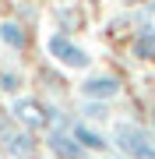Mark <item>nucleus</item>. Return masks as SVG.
Listing matches in <instances>:
<instances>
[{"instance_id":"nucleus-1","label":"nucleus","mask_w":155,"mask_h":159,"mask_svg":"<svg viewBox=\"0 0 155 159\" xmlns=\"http://www.w3.org/2000/svg\"><path fill=\"white\" fill-rule=\"evenodd\" d=\"M109 138L127 159H155V138L144 127H138L134 120H116Z\"/></svg>"},{"instance_id":"nucleus-2","label":"nucleus","mask_w":155,"mask_h":159,"mask_svg":"<svg viewBox=\"0 0 155 159\" xmlns=\"http://www.w3.org/2000/svg\"><path fill=\"white\" fill-rule=\"evenodd\" d=\"M46 53H50V57L57 60V64L71 67V71H85L88 64H92L88 50H85V46H78V43L67 35V32H53L50 39H46Z\"/></svg>"},{"instance_id":"nucleus-3","label":"nucleus","mask_w":155,"mask_h":159,"mask_svg":"<svg viewBox=\"0 0 155 159\" xmlns=\"http://www.w3.org/2000/svg\"><path fill=\"white\" fill-rule=\"evenodd\" d=\"M11 113L18 117V124H21L25 131H39V127H46L50 124V113L53 110H46L39 99H32V96H18L14 99V106H11Z\"/></svg>"},{"instance_id":"nucleus-4","label":"nucleus","mask_w":155,"mask_h":159,"mask_svg":"<svg viewBox=\"0 0 155 159\" xmlns=\"http://www.w3.org/2000/svg\"><path fill=\"white\" fill-rule=\"evenodd\" d=\"M46 145H50V152L57 156V159H85L88 156V148H81V142L71 134L67 127H53Z\"/></svg>"},{"instance_id":"nucleus-5","label":"nucleus","mask_w":155,"mask_h":159,"mask_svg":"<svg viewBox=\"0 0 155 159\" xmlns=\"http://www.w3.org/2000/svg\"><path fill=\"white\" fill-rule=\"evenodd\" d=\"M81 96L85 99H95V102H109L113 96H120V81L113 74H88L81 81Z\"/></svg>"},{"instance_id":"nucleus-6","label":"nucleus","mask_w":155,"mask_h":159,"mask_svg":"<svg viewBox=\"0 0 155 159\" xmlns=\"http://www.w3.org/2000/svg\"><path fill=\"white\" fill-rule=\"evenodd\" d=\"M32 148H35V138H32V131H11V134H4V152L11 156V159H28L32 156Z\"/></svg>"},{"instance_id":"nucleus-7","label":"nucleus","mask_w":155,"mask_h":159,"mask_svg":"<svg viewBox=\"0 0 155 159\" xmlns=\"http://www.w3.org/2000/svg\"><path fill=\"white\" fill-rule=\"evenodd\" d=\"M131 50H134V57H138V60H155V25H152V21L138 25Z\"/></svg>"},{"instance_id":"nucleus-8","label":"nucleus","mask_w":155,"mask_h":159,"mask_svg":"<svg viewBox=\"0 0 155 159\" xmlns=\"http://www.w3.org/2000/svg\"><path fill=\"white\" fill-rule=\"evenodd\" d=\"M71 134H74L78 142H81V148H88V152H102V148L109 145L95 127H88V120H78V124H71Z\"/></svg>"},{"instance_id":"nucleus-9","label":"nucleus","mask_w":155,"mask_h":159,"mask_svg":"<svg viewBox=\"0 0 155 159\" xmlns=\"http://www.w3.org/2000/svg\"><path fill=\"white\" fill-rule=\"evenodd\" d=\"M0 39L11 46V50H25L28 46V29L21 21H0Z\"/></svg>"},{"instance_id":"nucleus-10","label":"nucleus","mask_w":155,"mask_h":159,"mask_svg":"<svg viewBox=\"0 0 155 159\" xmlns=\"http://www.w3.org/2000/svg\"><path fill=\"white\" fill-rule=\"evenodd\" d=\"M81 113H85V120H106V117H109L106 106H102V102H95V99H88L85 106H81Z\"/></svg>"},{"instance_id":"nucleus-11","label":"nucleus","mask_w":155,"mask_h":159,"mask_svg":"<svg viewBox=\"0 0 155 159\" xmlns=\"http://www.w3.org/2000/svg\"><path fill=\"white\" fill-rule=\"evenodd\" d=\"M0 89L4 92H18L21 89V78H18L14 71H0Z\"/></svg>"},{"instance_id":"nucleus-12","label":"nucleus","mask_w":155,"mask_h":159,"mask_svg":"<svg viewBox=\"0 0 155 159\" xmlns=\"http://www.w3.org/2000/svg\"><path fill=\"white\" fill-rule=\"evenodd\" d=\"M4 134H7V131H4V117H0V138H4Z\"/></svg>"},{"instance_id":"nucleus-13","label":"nucleus","mask_w":155,"mask_h":159,"mask_svg":"<svg viewBox=\"0 0 155 159\" xmlns=\"http://www.w3.org/2000/svg\"><path fill=\"white\" fill-rule=\"evenodd\" d=\"M120 4H138V0H120Z\"/></svg>"},{"instance_id":"nucleus-14","label":"nucleus","mask_w":155,"mask_h":159,"mask_svg":"<svg viewBox=\"0 0 155 159\" xmlns=\"http://www.w3.org/2000/svg\"><path fill=\"white\" fill-rule=\"evenodd\" d=\"M88 4H99V0H88Z\"/></svg>"},{"instance_id":"nucleus-15","label":"nucleus","mask_w":155,"mask_h":159,"mask_svg":"<svg viewBox=\"0 0 155 159\" xmlns=\"http://www.w3.org/2000/svg\"><path fill=\"white\" fill-rule=\"evenodd\" d=\"M116 159H127V156H116Z\"/></svg>"}]
</instances>
